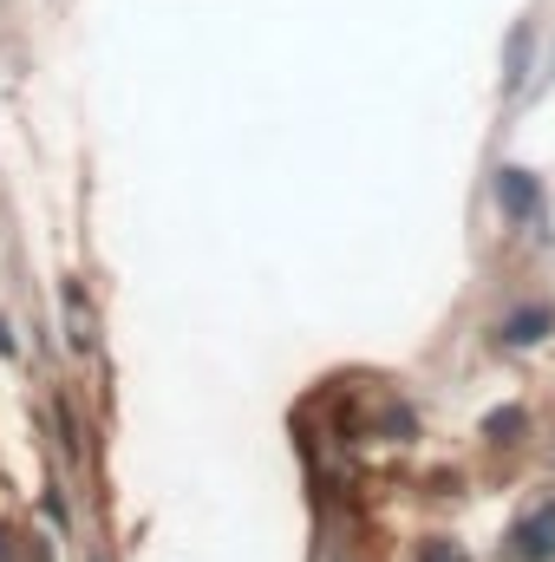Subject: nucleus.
<instances>
[{
    "label": "nucleus",
    "mask_w": 555,
    "mask_h": 562,
    "mask_svg": "<svg viewBox=\"0 0 555 562\" xmlns=\"http://www.w3.org/2000/svg\"><path fill=\"white\" fill-rule=\"evenodd\" d=\"M510 562H555V497H543V504L510 530Z\"/></svg>",
    "instance_id": "nucleus-1"
},
{
    "label": "nucleus",
    "mask_w": 555,
    "mask_h": 562,
    "mask_svg": "<svg viewBox=\"0 0 555 562\" xmlns=\"http://www.w3.org/2000/svg\"><path fill=\"white\" fill-rule=\"evenodd\" d=\"M418 562H471V557H464V550H457L451 537H431V543L418 550Z\"/></svg>",
    "instance_id": "nucleus-4"
},
{
    "label": "nucleus",
    "mask_w": 555,
    "mask_h": 562,
    "mask_svg": "<svg viewBox=\"0 0 555 562\" xmlns=\"http://www.w3.org/2000/svg\"><path fill=\"white\" fill-rule=\"evenodd\" d=\"M497 196H503L510 216H536V210H543V190H536L530 170H497Z\"/></svg>",
    "instance_id": "nucleus-2"
},
{
    "label": "nucleus",
    "mask_w": 555,
    "mask_h": 562,
    "mask_svg": "<svg viewBox=\"0 0 555 562\" xmlns=\"http://www.w3.org/2000/svg\"><path fill=\"white\" fill-rule=\"evenodd\" d=\"M550 327H555V314H550V307H523V314L510 321V340H517V347H530V340H543Z\"/></svg>",
    "instance_id": "nucleus-3"
}]
</instances>
